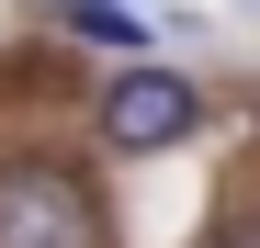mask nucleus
<instances>
[{
  "instance_id": "obj_1",
  "label": "nucleus",
  "mask_w": 260,
  "mask_h": 248,
  "mask_svg": "<svg viewBox=\"0 0 260 248\" xmlns=\"http://www.w3.org/2000/svg\"><path fill=\"white\" fill-rule=\"evenodd\" d=\"M0 248H113L102 192L68 158H0Z\"/></svg>"
},
{
  "instance_id": "obj_2",
  "label": "nucleus",
  "mask_w": 260,
  "mask_h": 248,
  "mask_svg": "<svg viewBox=\"0 0 260 248\" xmlns=\"http://www.w3.org/2000/svg\"><path fill=\"white\" fill-rule=\"evenodd\" d=\"M181 136H204V79H192V68L136 57V68L102 79V147H113V158H170Z\"/></svg>"
},
{
  "instance_id": "obj_3",
  "label": "nucleus",
  "mask_w": 260,
  "mask_h": 248,
  "mask_svg": "<svg viewBox=\"0 0 260 248\" xmlns=\"http://www.w3.org/2000/svg\"><path fill=\"white\" fill-rule=\"evenodd\" d=\"M79 46H113V57H147V12H68Z\"/></svg>"
},
{
  "instance_id": "obj_4",
  "label": "nucleus",
  "mask_w": 260,
  "mask_h": 248,
  "mask_svg": "<svg viewBox=\"0 0 260 248\" xmlns=\"http://www.w3.org/2000/svg\"><path fill=\"white\" fill-rule=\"evenodd\" d=\"M204 248H260V215H226V226H215Z\"/></svg>"
},
{
  "instance_id": "obj_5",
  "label": "nucleus",
  "mask_w": 260,
  "mask_h": 248,
  "mask_svg": "<svg viewBox=\"0 0 260 248\" xmlns=\"http://www.w3.org/2000/svg\"><path fill=\"white\" fill-rule=\"evenodd\" d=\"M57 12H136V0H57Z\"/></svg>"
}]
</instances>
